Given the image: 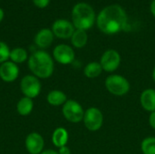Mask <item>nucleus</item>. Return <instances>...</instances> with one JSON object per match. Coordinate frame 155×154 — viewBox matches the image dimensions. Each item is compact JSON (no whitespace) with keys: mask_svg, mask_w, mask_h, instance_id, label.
Masks as SVG:
<instances>
[{"mask_svg":"<svg viewBox=\"0 0 155 154\" xmlns=\"http://www.w3.org/2000/svg\"><path fill=\"white\" fill-rule=\"evenodd\" d=\"M10 49L8 45L0 41V64H3L10 58Z\"/></svg>","mask_w":155,"mask_h":154,"instance_id":"nucleus-22","label":"nucleus"},{"mask_svg":"<svg viewBox=\"0 0 155 154\" xmlns=\"http://www.w3.org/2000/svg\"><path fill=\"white\" fill-rule=\"evenodd\" d=\"M68 139H69L68 132L66 131V129L63 127L56 128L52 135V142L54 145L57 148L65 146L66 143H68Z\"/></svg>","mask_w":155,"mask_h":154,"instance_id":"nucleus-15","label":"nucleus"},{"mask_svg":"<svg viewBox=\"0 0 155 154\" xmlns=\"http://www.w3.org/2000/svg\"><path fill=\"white\" fill-rule=\"evenodd\" d=\"M149 123H150V126L155 130V112H153L150 113V116H149Z\"/></svg>","mask_w":155,"mask_h":154,"instance_id":"nucleus-24","label":"nucleus"},{"mask_svg":"<svg viewBox=\"0 0 155 154\" xmlns=\"http://www.w3.org/2000/svg\"><path fill=\"white\" fill-rule=\"evenodd\" d=\"M54 58L61 64H69L74 62L75 54L74 49L64 44H58L53 51Z\"/></svg>","mask_w":155,"mask_h":154,"instance_id":"nucleus-10","label":"nucleus"},{"mask_svg":"<svg viewBox=\"0 0 155 154\" xmlns=\"http://www.w3.org/2000/svg\"><path fill=\"white\" fill-rule=\"evenodd\" d=\"M20 89L24 95L28 98L37 97L42 90V84L39 79L35 75H25L20 83Z\"/></svg>","mask_w":155,"mask_h":154,"instance_id":"nucleus-7","label":"nucleus"},{"mask_svg":"<svg viewBox=\"0 0 155 154\" xmlns=\"http://www.w3.org/2000/svg\"><path fill=\"white\" fill-rule=\"evenodd\" d=\"M40 154H59L58 152L54 151V150H46V151H43Z\"/></svg>","mask_w":155,"mask_h":154,"instance_id":"nucleus-26","label":"nucleus"},{"mask_svg":"<svg viewBox=\"0 0 155 154\" xmlns=\"http://www.w3.org/2000/svg\"><path fill=\"white\" fill-rule=\"evenodd\" d=\"M47 102L49 104L53 106H60L64 105L67 101L66 94L59 90H53L47 95Z\"/></svg>","mask_w":155,"mask_h":154,"instance_id":"nucleus-16","label":"nucleus"},{"mask_svg":"<svg viewBox=\"0 0 155 154\" xmlns=\"http://www.w3.org/2000/svg\"><path fill=\"white\" fill-rule=\"evenodd\" d=\"M96 24L105 34H114L123 31L127 25V15L119 5H110L99 13Z\"/></svg>","mask_w":155,"mask_h":154,"instance_id":"nucleus-1","label":"nucleus"},{"mask_svg":"<svg viewBox=\"0 0 155 154\" xmlns=\"http://www.w3.org/2000/svg\"><path fill=\"white\" fill-rule=\"evenodd\" d=\"M28 67L37 78L50 77L54 69V64L51 55L45 51L39 50L32 54L28 59Z\"/></svg>","mask_w":155,"mask_h":154,"instance_id":"nucleus-2","label":"nucleus"},{"mask_svg":"<svg viewBox=\"0 0 155 154\" xmlns=\"http://www.w3.org/2000/svg\"><path fill=\"white\" fill-rule=\"evenodd\" d=\"M74 30L73 23L65 19H57L52 25V32L56 37L61 39L71 38Z\"/></svg>","mask_w":155,"mask_h":154,"instance_id":"nucleus-9","label":"nucleus"},{"mask_svg":"<svg viewBox=\"0 0 155 154\" xmlns=\"http://www.w3.org/2000/svg\"><path fill=\"white\" fill-rule=\"evenodd\" d=\"M103 68L100 63L98 62H91L87 64L84 69V74L87 78L94 79L101 75L103 73Z\"/></svg>","mask_w":155,"mask_h":154,"instance_id":"nucleus-19","label":"nucleus"},{"mask_svg":"<svg viewBox=\"0 0 155 154\" xmlns=\"http://www.w3.org/2000/svg\"><path fill=\"white\" fill-rule=\"evenodd\" d=\"M140 103L146 112H155V89L148 88L144 90L141 93Z\"/></svg>","mask_w":155,"mask_h":154,"instance_id":"nucleus-14","label":"nucleus"},{"mask_svg":"<svg viewBox=\"0 0 155 154\" xmlns=\"http://www.w3.org/2000/svg\"><path fill=\"white\" fill-rule=\"evenodd\" d=\"M96 20L94 8L87 3H77L72 10V23L75 29L88 30L93 27Z\"/></svg>","mask_w":155,"mask_h":154,"instance_id":"nucleus-3","label":"nucleus"},{"mask_svg":"<svg viewBox=\"0 0 155 154\" xmlns=\"http://www.w3.org/2000/svg\"><path fill=\"white\" fill-rule=\"evenodd\" d=\"M19 75V68L16 64L12 61H6L0 65V78L5 83H12L17 79Z\"/></svg>","mask_w":155,"mask_h":154,"instance_id":"nucleus-12","label":"nucleus"},{"mask_svg":"<svg viewBox=\"0 0 155 154\" xmlns=\"http://www.w3.org/2000/svg\"><path fill=\"white\" fill-rule=\"evenodd\" d=\"M88 41V35L86 31L81 30V29H75L72 37L71 42L72 44L75 48H83L86 45Z\"/></svg>","mask_w":155,"mask_h":154,"instance_id":"nucleus-17","label":"nucleus"},{"mask_svg":"<svg viewBox=\"0 0 155 154\" xmlns=\"http://www.w3.org/2000/svg\"><path fill=\"white\" fill-rule=\"evenodd\" d=\"M84 123L90 132H97L104 124V114L100 109L96 107H90L84 111Z\"/></svg>","mask_w":155,"mask_h":154,"instance_id":"nucleus-6","label":"nucleus"},{"mask_svg":"<svg viewBox=\"0 0 155 154\" xmlns=\"http://www.w3.org/2000/svg\"><path fill=\"white\" fill-rule=\"evenodd\" d=\"M4 15H5V14H4V11H3V9H2V8H0V22L3 20V18H4Z\"/></svg>","mask_w":155,"mask_h":154,"instance_id":"nucleus-28","label":"nucleus"},{"mask_svg":"<svg viewBox=\"0 0 155 154\" xmlns=\"http://www.w3.org/2000/svg\"><path fill=\"white\" fill-rule=\"evenodd\" d=\"M141 150L143 154H155V137H146L141 143Z\"/></svg>","mask_w":155,"mask_h":154,"instance_id":"nucleus-21","label":"nucleus"},{"mask_svg":"<svg viewBox=\"0 0 155 154\" xmlns=\"http://www.w3.org/2000/svg\"><path fill=\"white\" fill-rule=\"evenodd\" d=\"M34 108V103L31 98L28 97H23L21 98L17 104H16V110L17 113L22 116H26L31 113Z\"/></svg>","mask_w":155,"mask_h":154,"instance_id":"nucleus-18","label":"nucleus"},{"mask_svg":"<svg viewBox=\"0 0 155 154\" xmlns=\"http://www.w3.org/2000/svg\"><path fill=\"white\" fill-rule=\"evenodd\" d=\"M33 3L39 8H45L49 5L50 0H33Z\"/></svg>","mask_w":155,"mask_h":154,"instance_id":"nucleus-23","label":"nucleus"},{"mask_svg":"<svg viewBox=\"0 0 155 154\" xmlns=\"http://www.w3.org/2000/svg\"><path fill=\"white\" fill-rule=\"evenodd\" d=\"M107 91L114 96H124L130 91L129 81L120 74H111L107 76L104 82Z\"/></svg>","mask_w":155,"mask_h":154,"instance_id":"nucleus-4","label":"nucleus"},{"mask_svg":"<svg viewBox=\"0 0 155 154\" xmlns=\"http://www.w3.org/2000/svg\"><path fill=\"white\" fill-rule=\"evenodd\" d=\"M151 12H152L153 15L155 17V0H153V2L151 4Z\"/></svg>","mask_w":155,"mask_h":154,"instance_id":"nucleus-27","label":"nucleus"},{"mask_svg":"<svg viewBox=\"0 0 155 154\" xmlns=\"http://www.w3.org/2000/svg\"><path fill=\"white\" fill-rule=\"evenodd\" d=\"M10 59L15 64H21L27 60V52L25 49L16 47L10 52Z\"/></svg>","mask_w":155,"mask_h":154,"instance_id":"nucleus-20","label":"nucleus"},{"mask_svg":"<svg viewBox=\"0 0 155 154\" xmlns=\"http://www.w3.org/2000/svg\"><path fill=\"white\" fill-rule=\"evenodd\" d=\"M54 34L52 30L48 28H43L35 34V43L39 48L45 49L52 44L54 41Z\"/></svg>","mask_w":155,"mask_h":154,"instance_id":"nucleus-13","label":"nucleus"},{"mask_svg":"<svg viewBox=\"0 0 155 154\" xmlns=\"http://www.w3.org/2000/svg\"><path fill=\"white\" fill-rule=\"evenodd\" d=\"M58 153L59 154H71V150L65 145V146H63V147H60L58 148Z\"/></svg>","mask_w":155,"mask_h":154,"instance_id":"nucleus-25","label":"nucleus"},{"mask_svg":"<svg viewBox=\"0 0 155 154\" xmlns=\"http://www.w3.org/2000/svg\"><path fill=\"white\" fill-rule=\"evenodd\" d=\"M25 148L30 154H40L45 147V141L41 134L31 133L25 138Z\"/></svg>","mask_w":155,"mask_h":154,"instance_id":"nucleus-11","label":"nucleus"},{"mask_svg":"<svg viewBox=\"0 0 155 154\" xmlns=\"http://www.w3.org/2000/svg\"><path fill=\"white\" fill-rule=\"evenodd\" d=\"M63 115L70 123H77L84 120V110L83 106L74 100H67L63 105Z\"/></svg>","mask_w":155,"mask_h":154,"instance_id":"nucleus-5","label":"nucleus"},{"mask_svg":"<svg viewBox=\"0 0 155 154\" xmlns=\"http://www.w3.org/2000/svg\"><path fill=\"white\" fill-rule=\"evenodd\" d=\"M152 77H153V80L155 82V66L154 68H153V74H152Z\"/></svg>","mask_w":155,"mask_h":154,"instance_id":"nucleus-29","label":"nucleus"},{"mask_svg":"<svg viewBox=\"0 0 155 154\" xmlns=\"http://www.w3.org/2000/svg\"><path fill=\"white\" fill-rule=\"evenodd\" d=\"M104 71L107 73H113L116 71L121 64V55L114 49L106 50L99 62Z\"/></svg>","mask_w":155,"mask_h":154,"instance_id":"nucleus-8","label":"nucleus"}]
</instances>
